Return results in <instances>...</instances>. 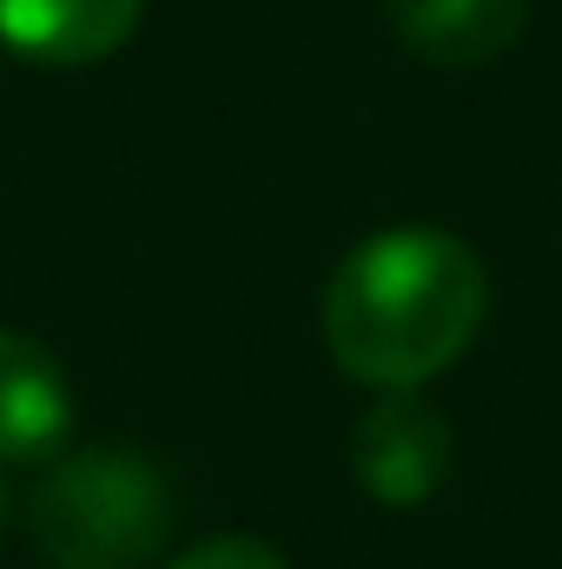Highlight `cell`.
<instances>
[{"instance_id":"1","label":"cell","mask_w":562,"mask_h":569,"mask_svg":"<svg viewBox=\"0 0 562 569\" xmlns=\"http://www.w3.org/2000/svg\"><path fill=\"white\" fill-rule=\"evenodd\" d=\"M490 272L436 226H391L358 239L318 298L324 351L344 378L371 391H423L483 331Z\"/></svg>"},{"instance_id":"2","label":"cell","mask_w":562,"mask_h":569,"mask_svg":"<svg viewBox=\"0 0 562 569\" xmlns=\"http://www.w3.org/2000/svg\"><path fill=\"white\" fill-rule=\"evenodd\" d=\"M47 569H145L172 537V483L140 450L60 457L27 503Z\"/></svg>"},{"instance_id":"3","label":"cell","mask_w":562,"mask_h":569,"mask_svg":"<svg viewBox=\"0 0 562 569\" xmlns=\"http://www.w3.org/2000/svg\"><path fill=\"white\" fill-rule=\"evenodd\" d=\"M450 470H456V437L418 391H384L351 430V477L364 497L391 510L430 503L450 483Z\"/></svg>"},{"instance_id":"4","label":"cell","mask_w":562,"mask_h":569,"mask_svg":"<svg viewBox=\"0 0 562 569\" xmlns=\"http://www.w3.org/2000/svg\"><path fill=\"white\" fill-rule=\"evenodd\" d=\"M67 430H73L67 365L27 331H0V463H53Z\"/></svg>"},{"instance_id":"5","label":"cell","mask_w":562,"mask_h":569,"mask_svg":"<svg viewBox=\"0 0 562 569\" xmlns=\"http://www.w3.org/2000/svg\"><path fill=\"white\" fill-rule=\"evenodd\" d=\"M378 7L391 33L443 73L503 60L530 27V0H378Z\"/></svg>"},{"instance_id":"6","label":"cell","mask_w":562,"mask_h":569,"mask_svg":"<svg viewBox=\"0 0 562 569\" xmlns=\"http://www.w3.org/2000/svg\"><path fill=\"white\" fill-rule=\"evenodd\" d=\"M145 0H0V47L33 67H93L120 53Z\"/></svg>"},{"instance_id":"7","label":"cell","mask_w":562,"mask_h":569,"mask_svg":"<svg viewBox=\"0 0 562 569\" xmlns=\"http://www.w3.org/2000/svg\"><path fill=\"white\" fill-rule=\"evenodd\" d=\"M165 569H291V563L272 543H259V537H205L185 557H172Z\"/></svg>"},{"instance_id":"8","label":"cell","mask_w":562,"mask_h":569,"mask_svg":"<svg viewBox=\"0 0 562 569\" xmlns=\"http://www.w3.org/2000/svg\"><path fill=\"white\" fill-rule=\"evenodd\" d=\"M0 523H7V483H0Z\"/></svg>"}]
</instances>
